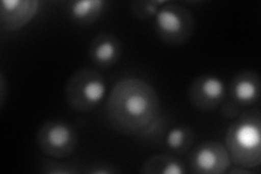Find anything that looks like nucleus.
<instances>
[{"instance_id": "nucleus-1", "label": "nucleus", "mask_w": 261, "mask_h": 174, "mask_svg": "<svg viewBox=\"0 0 261 174\" xmlns=\"http://www.w3.org/2000/svg\"><path fill=\"white\" fill-rule=\"evenodd\" d=\"M107 117L119 133L148 135L159 123V96L147 81L125 77L118 81L110 92Z\"/></svg>"}, {"instance_id": "nucleus-2", "label": "nucleus", "mask_w": 261, "mask_h": 174, "mask_svg": "<svg viewBox=\"0 0 261 174\" xmlns=\"http://www.w3.org/2000/svg\"><path fill=\"white\" fill-rule=\"evenodd\" d=\"M225 147L231 161L254 170L261 163V112L259 109L245 111L228 127Z\"/></svg>"}, {"instance_id": "nucleus-3", "label": "nucleus", "mask_w": 261, "mask_h": 174, "mask_svg": "<svg viewBox=\"0 0 261 174\" xmlns=\"http://www.w3.org/2000/svg\"><path fill=\"white\" fill-rule=\"evenodd\" d=\"M107 93V83L101 74L92 69L73 73L65 85V99L73 110L91 112L99 107Z\"/></svg>"}, {"instance_id": "nucleus-4", "label": "nucleus", "mask_w": 261, "mask_h": 174, "mask_svg": "<svg viewBox=\"0 0 261 174\" xmlns=\"http://www.w3.org/2000/svg\"><path fill=\"white\" fill-rule=\"evenodd\" d=\"M154 31L158 37L169 45H182L189 40L195 28L194 15L187 8L176 4H166L153 16Z\"/></svg>"}, {"instance_id": "nucleus-5", "label": "nucleus", "mask_w": 261, "mask_h": 174, "mask_svg": "<svg viewBox=\"0 0 261 174\" xmlns=\"http://www.w3.org/2000/svg\"><path fill=\"white\" fill-rule=\"evenodd\" d=\"M36 143L45 155L55 159H67L74 154L79 137L69 123L61 120H49L37 131Z\"/></svg>"}, {"instance_id": "nucleus-6", "label": "nucleus", "mask_w": 261, "mask_h": 174, "mask_svg": "<svg viewBox=\"0 0 261 174\" xmlns=\"http://www.w3.org/2000/svg\"><path fill=\"white\" fill-rule=\"evenodd\" d=\"M231 164L225 145L217 140H206L195 147L189 159L191 171L197 174L226 173Z\"/></svg>"}, {"instance_id": "nucleus-7", "label": "nucleus", "mask_w": 261, "mask_h": 174, "mask_svg": "<svg viewBox=\"0 0 261 174\" xmlns=\"http://www.w3.org/2000/svg\"><path fill=\"white\" fill-rule=\"evenodd\" d=\"M226 97L224 81L212 74L199 76L192 82L189 88L191 104L202 112L214 111L222 105Z\"/></svg>"}, {"instance_id": "nucleus-8", "label": "nucleus", "mask_w": 261, "mask_h": 174, "mask_svg": "<svg viewBox=\"0 0 261 174\" xmlns=\"http://www.w3.org/2000/svg\"><path fill=\"white\" fill-rule=\"evenodd\" d=\"M39 5L37 0H4L0 5L3 30L15 32L28 26L37 14Z\"/></svg>"}, {"instance_id": "nucleus-9", "label": "nucleus", "mask_w": 261, "mask_h": 174, "mask_svg": "<svg viewBox=\"0 0 261 174\" xmlns=\"http://www.w3.org/2000/svg\"><path fill=\"white\" fill-rule=\"evenodd\" d=\"M260 77L258 73L244 70L235 74L228 86V103L239 108L251 107L260 98Z\"/></svg>"}, {"instance_id": "nucleus-10", "label": "nucleus", "mask_w": 261, "mask_h": 174, "mask_svg": "<svg viewBox=\"0 0 261 174\" xmlns=\"http://www.w3.org/2000/svg\"><path fill=\"white\" fill-rule=\"evenodd\" d=\"M123 52L120 39L111 33H100L96 35L89 45V58L96 67L110 69L116 65Z\"/></svg>"}, {"instance_id": "nucleus-11", "label": "nucleus", "mask_w": 261, "mask_h": 174, "mask_svg": "<svg viewBox=\"0 0 261 174\" xmlns=\"http://www.w3.org/2000/svg\"><path fill=\"white\" fill-rule=\"evenodd\" d=\"M140 172L143 174H185L184 163L171 154H156L147 158Z\"/></svg>"}, {"instance_id": "nucleus-12", "label": "nucleus", "mask_w": 261, "mask_h": 174, "mask_svg": "<svg viewBox=\"0 0 261 174\" xmlns=\"http://www.w3.org/2000/svg\"><path fill=\"white\" fill-rule=\"evenodd\" d=\"M105 8L102 0H75L68 5V14L80 26H91L101 15Z\"/></svg>"}, {"instance_id": "nucleus-13", "label": "nucleus", "mask_w": 261, "mask_h": 174, "mask_svg": "<svg viewBox=\"0 0 261 174\" xmlns=\"http://www.w3.org/2000/svg\"><path fill=\"white\" fill-rule=\"evenodd\" d=\"M196 140L195 132L192 128L177 126L171 129L166 135V145L173 153H186L190 151Z\"/></svg>"}, {"instance_id": "nucleus-14", "label": "nucleus", "mask_w": 261, "mask_h": 174, "mask_svg": "<svg viewBox=\"0 0 261 174\" xmlns=\"http://www.w3.org/2000/svg\"><path fill=\"white\" fill-rule=\"evenodd\" d=\"M84 163L81 161H63L62 159L45 158L39 165L44 174H83Z\"/></svg>"}, {"instance_id": "nucleus-15", "label": "nucleus", "mask_w": 261, "mask_h": 174, "mask_svg": "<svg viewBox=\"0 0 261 174\" xmlns=\"http://www.w3.org/2000/svg\"><path fill=\"white\" fill-rule=\"evenodd\" d=\"M168 4L163 0H152V2H142V0H136L129 4V10L136 19L146 20L152 18L157 14L160 8Z\"/></svg>"}, {"instance_id": "nucleus-16", "label": "nucleus", "mask_w": 261, "mask_h": 174, "mask_svg": "<svg viewBox=\"0 0 261 174\" xmlns=\"http://www.w3.org/2000/svg\"><path fill=\"white\" fill-rule=\"evenodd\" d=\"M121 170L107 160H96L88 163H84L83 174H117Z\"/></svg>"}, {"instance_id": "nucleus-17", "label": "nucleus", "mask_w": 261, "mask_h": 174, "mask_svg": "<svg viewBox=\"0 0 261 174\" xmlns=\"http://www.w3.org/2000/svg\"><path fill=\"white\" fill-rule=\"evenodd\" d=\"M251 171H254V170H251V169H247V168H244V167H242V165H238V164H235V168H232V165L230 168L227 169V173H231V174H248V173H250Z\"/></svg>"}, {"instance_id": "nucleus-18", "label": "nucleus", "mask_w": 261, "mask_h": 174, "mask_svg": "<svg viewBox=\"0 0 261 174\" xmlns=\"http://www.w3.org/2000/svg\"><path fill=\"white\" fill-rule=\"evenodd\" d=\"M6 92H7V87H6V81L5 78L2 74L0 76V106H4L5 104V98H6Z\"/></svg>"}]
</instances>
